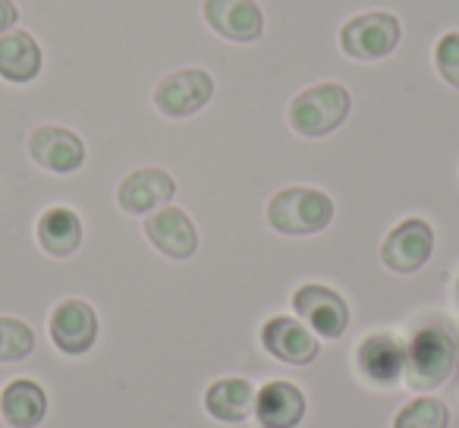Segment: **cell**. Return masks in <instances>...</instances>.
I'll use <instances>...</instances> for the list:
<instances>
[{
  "mask_svg": "<svg viewBox=\"0 0 459 428\" xmlns=\"http://www.w3.org/2000/svg\"><path fill=\"white\" fill-rule=\"evenodd\" d=\"M333 198L315 186H287L268 202V224L283 237H312L331 227Z\"/></svg>",
  "mask_w": 459,
  "mask_h": 428,
  "instance_id": "obj_1",
  "label": "cell"
},
{
  "mask_svg": "<svg viewBox=\"0 0 459 428\" xmlns=\"http://www.w3.org/2000/svg\"><path fill=\"white\" fill-rule=\"evenodd\" d=\"M456 365V340L444 328H421L406 346L403 381L412 390H434L450 378Z\"/></svg>",
  "mask_w": 459,
  "mask_h": 428,
  "instance_id": "obj_2",
  "label": "cell"
},
{
  "mask_svg": "<svg viewBox=\"0 0 459 428\" xmlns=\"http://www.w3.org/2000/svg\"><path fill=\"white\" fill-rule=\"evenodd\" d=\"M350 92L340 83L312 85L290 101V127L306 139H321L350 117Z\"/></svg>",
  "mask_w": 459,
  "mask_h": 428,
  "instance_id": "obj_3",
  "label": "cell"
},
{
  "mask_svg": "<svg viewBox=\"0 0 459 428\" xmlns=\"http://www.w3.org/2000/svg\"><path fill=\"white\" fill-rule=\"evenodd\" d=\"M400 20L394 13H384V10H371V13L352 16L343 29H340V48H343L346 57L352 60H384L396 51L400 45Z\"/></svg>",
  "mask_w": 459,
  "mask_h": 428,
  "instance_id": "obj_4",
  "label": "cell"
},
{
  "mask_svg": "<svg viewBox=\"0 0 459 428\" xmlns=\"http://www.w3.org/2000/svg\"><path fill=\"white\" fill-rule=\"evenodd\" d=\"M154 108L170 120H186V117L198 114L204 104L214 98V79L204 70H177L167 73L158 85H154Z\"/></svg>",
  "mask_w": 459,
  "mask_h": 428,
  "instance_id": "obj_5",
  "label": "cell"
},
{
  "mask_svg": "<svg viewBox=\"0 0 459 428\" xmlns=\"http://www.w3.org/2000/svg\"><path fill=\"white\" fill-rule=\"evenodd\" d=\"M293 312L299 321H306L318 337L337 340L350 328V306L337 290L325 284H302L293 293Z\"/></svg>",
  "mask_w": 459,
  "mask_h": 428,
  "instance_id": "obj_6",
  "label": "cell"
},
{
  "mask_svg": "<svg viewBox=\"0 0 459 428\" xmlns=\"http://www.w3.org/2000/svg\"><path fill=\"white\" fill-rule=\"evenodd\" d=\"M48 334L54 346L66 356H85L98 340V315L85 300H64L48 319Z\"/></svg>",
  "mask_w": 459,
  "mask_h": 428,
  "instance_id": "obj_7",
  "label": "cell"
},
{
  "mask_svg": "<svg viewBox=\"0 0 459 428\" xmlns=\"http://www.w3.org/2000/svg\"><path fill=\"white\" fill-rule=\"evenodd\" d=\"M434 252V231L428 221L406 218L384 237L381 246V262L396 275H412V271L425 268V262Z\"/></svg>",
  "mask_w": 459,
  "mask_h": 428,
  "instance_id": "obj_8",
  "label": "cell"
},
{
  "mask_svg": "<svg viewBox=\"0 0 459 428\" xmlns=\"http://www.w3.org/2000/svg\"><path fill=\"white\" fill-rule=\"evenodd\" d=\"M406 340L396 337L390 331H377L359 344L356 350V369L375 388H390V384L403 381V369H406Z\"/></svg>",
  "mask_w": 459,
  "mask_h": 428,
  "instance_id": "obj_9",
  "label": "cell"
},
{
  "mask_svg": "<svg viewBox=\"0 0 459 428\" xmlns=\"http://www.w3.org/2000/svg\"><path fill=\"white\" fill-rule=\"evenodd\" d=\"M202 16L211 32L237 45L258 41L264 32V16L255 0H204Z\"/></svg>",
  "mask_w": 459,
  "mask_h": 428,
  "instance_id": "obj_10",
  "label": "cell"
},
{
  "mask_svg": "<svg viewBox=\"0 0 459 428\" xmlns=\"http://www.w3.org/2000/svg\"><path fill=\"white\" fill-rule=\"evenodd\" d=\"M145 237L160 256L167 258H192L198 249V231L192 224V218L186 214L183 208H173V205H164V208L152 211L145 218Z\"/></svg>",
  "mask_w": 459,
  "mask_h": 428,
  "instance_id": "obj_11",
  "label": "cell"
},
{
  "mask_svg": "<svg viewBox=\"0 0 459 428\" xmlns=\"http://www.w3.org/2000/svg\"><path fill=\"white\" fill-rule=\"evenodd\" d=\"M262 346L274 359L290 365H306L318 356V337L315 331L299 319H290V315H274L262 325Z\"/></svg>",
  "mask_w": 459,
  "mask_h": 428,
  "instance_id": "obj_12",
  "label": "cell"
},
{
  "mask_svg": "<svg viewBox=\"0 0 459 428\" xmlns=\"http://www.w3.org/2000/svg\"><path fill=\"white\" fill-rule=\"evenodd\" d=\"M29 154L51 173H76L85 164V142L66 127H39L29 135Z\"/></svg>",
  "mask_w": 459,
  "mask_h": 428,
  "instance_id": "obj_13",
  "label": "cell"
},
{
  "mask_svg": "<svg viewBox=\"0 0 459 428\" xmlns=\"http://www.w3.org/2000/svg\"><path fill=\"white\" fill-rule=\"evenodd\" d=\"M173 196H177V179L160 167H139L126 173L117 189V202L126 214H152L164 208Z\"/></svg>",
  "mask_w": 459,
  "mask_h": 428,
  "instance_id": "obj_14",
  "label": "cell"
},
{
  "mask_svg": "<svg viewBox=\"0 0 459 428\" xmlns=\"http://www.w3.org/2000/svg\"><path fill=\"white\" fill-rule=\"evenodd\" d=\"M255 419L262 428H296L306 419V394L293 381H268L255 397Z\"/></svg>",
  "mask_w": 459,
  "mask_h": 428,
  "instance_id": "obj_15",
  "label": "cell"
},
{
  "mask_svg": "<svg viewBox=\"0 0 459 428\" xmlns=\"http://www.w3.org/2000/svg\"><path fill=\"white\" fill-rule=\"evenodd\" d=\"M255 384L246 381V378H217L204 390V409H208L211 419L237 425V422H246L255 413Z\"/></svg>",
  "mask_w": 459,
  "mask_h": 428,
  "instance_id": "obj_16",
  "label": "cell"
},
{
  "mask_svg": "<svg viewBox=\"0 0 459 428\" xmlns=\"http://www.w3.org/2000/svg\"><path fill=\"white\" fill-rule=\"evenodd\" d=\"M39 246L54 258H66L82 246V218L66 205H51L41 211L39 227H35Z\"/></svg>",
  "mask_w": 459,
  "mask_h": 428,
  "instance_id": "obj_17",
  "label": "cell"
},
{
  "mask_svg": "<svg viewBox=\"0 0 459 428\" xmlns=\"http://www.w3.org/2000/svg\"><path fill=\"white\" fill-rule=\"evenodd\" d=\"M0 413L4 422L13 428H35L45 422L48 415V394L39 381L29 378H16L4 388L0 394Z\"/></svg>",
  "mask_w": 459,
  "mask_h": 428,
  "instance_id": "obj_18",
  "label": "cell"
},
{
  "mask_svg": "<svg viewBox=\"0 0 459 428\" xmlns=\"http://www.w3.org/2000/svg\"><path fill=\"white\" fill-rule=\"evenodd\" d=\"M41 73V48L22 29L0 35V79L13 85H26Z\"/></svg>",
  "mask_w": 459,
  "mask_h": 428,
  "instance_id": "obj_19",
  "label": "cell"
},
{
  "mask_svg": "<svg viewBox=\"0 0 459 428\" xmlns=\"http://www.w3.org/2000/svg\"><path fill=\"white\" fill-rule=\"evenodd\" d=\"M446 422H450V413L444 403L434 397H419L396 413L394 428H446Z\"/></svg>",
  "mask_w": 459,
  "mask_h": 428,
  "instance_id": "obj_20",
  "label": "cell"
},
{
  "mask_svg": "<svg viewBox=\"0 0 459 428\" xmlns=\"http://www.w3.org/2000/svg\"><path fill=\"white\" fill-rule=\"evenodd\" d=\"M35 350V331L20 319L0 315V362H20Z\"/></svg>",
  "mask_w": 459,
  "mask_h": 428,
  "instance_id": "obj_21",
  "label": "cell"
},
{
  "mask_svg": "<svg viewBox=\"0 0 459 428\" xmlns=\"http://www.w3.org/2000/svg\"><path fill=\"white\" fill-rule=\"evenodd\" d=\"M434 66L440 79L453 89H459V32H446L434 45Z\"/></svg>",
  "mask_w": 459,
  "mask_h": 428,
  "instance_id": "obj_22",
  "label": "cell"
},
{
  "mask_svg": "<svg viewBox=\"0 0 459 428\" xmlns=\"http://www.w3.org/2000/svg\"><path fill=\"white\" fill-rule=\"evenodd\" d=\"M16 22H20V7L13 0H0V35L13 32Z\"/></svg>",
  "mask_w": 459,
  "mask_h": 428,
  "instance_id": "obj_23",
  "label": "cell"
},
{
  "mask_svg": "<svg viewBox=\"0 0 459 428\" xmlns=\"http://www.w3.org/2000/svg\"><path fill=\"white\" fill-rule=\"evenodd\" d=\"M456 296H459V284H456Z\"/></svg>",
  "mask_w": 459,
  "mask_h": 428,
  "instance_id": "obj_24",
  "label": "cell"
}]
</instances>
